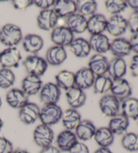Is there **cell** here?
<instances>
[{
	"label": "cell",
	"mask_w": 138,
	"mask_h": 153,
	"mask_svg": "<svg viewBox=\"0 0 138 153\" xmlns=\"http://www.w3.org/2000/svg\"><path fill=\"white\" fill-rule=\"evenodd\" d=\"M22 39V30L14 24H6L0 30V42L7 47L16 46Z\"/></svg>",
	"instance_id": "1"
},
{
	"label": "cell",
	"mask_w": 138,
	"mask_h": 153,
	"mask_svg": "<svg viewBox=\"0 0 138 153\" xmlns=\"http://www.w3.org/2000/svg\"><path fill=\"white\" fill-rule=\"evenodd\" d=\"M62 108L57 104L45 105L40 111L39 120L42 124L51 126L62 120Z\"/></svg>",
	"instance_id": "2"
},
{
	"label": "cell",
	"mask_w": 138,
	"mask_h": 153,
	"mask_svg": "<svg viewBox=\"0 0 138 153\" xmlns=\"http://www.w3.org/2000/svg\"><path fill=\"white\" fill-rule=\"evenodd\" d=\"M23 65L28 74L41 77L44 75L48 68L45 59L36 55H29L23 62Z\"/></svg>",
	"instance_id": "3"
},
{
	"label": "cell",
	"mask_w": 138,
	"mask_h": 153,
	"mask_svg": "<svg viewBox=\"0 0 138 153\" xmlns=\"http://www.w3.org/2000/svg\"><path fill=\"white\" fill-rule=\"evenodd\" d=\"M33 139L37 146L41 149L48 147L52 145L54 140V133L50 126L40 124L34 129Z\"/></svg>",
	"instance_id": "4"
},
{
	"label": "cell",
	"mask_w": 138,
	"mask_h": 153,
	"mask_svg": "<svg viewBox=\"0 0 138 153\" xmlns=\"http://www.w3.org/2000/svg\"><path fill=\"white\" fill-rule=\"evenodd\" d=\"M22 55L17 47H7L0 53V64L3 68L10 69L19 66Z\"/></svg>",
	"instance_id": "5"
},
{
	"label": "cell",
	"mask_w": 138,
	"mask_h": 153,
	"mask_svg": "<svg viewBox=\"0 0 138 153\" xmlns=\"http://www.w3.org/2000/svg\"><path fill=\"white\" fill-rule=\"evenodd\" d=\"M51 39L56 46L64 47L70 46L74 39V35L67 26H60L53 29Z\"/></svg>",
	"instance_id": "6"
},
{
	"label": "cell",
	"mask_w": 138,
	"mask_h": 153,
	"mask_svg": "<svg viewBox=\"0 0 138 153\" xmlns=\"http://www.w3.org/2000/svg\"><path fill=\"white\" fill-rule=\"evenodd\" d=\"M40 99L44 105L57 104L61 97V90L56 84L48 82L40 91Z\"/></svg>",
	"instance_id": "7"
},
{
	"label": "cell",
	"mask_w": 138,
	"mask_h": 153,
	"mask_svg": "<svg viewBox=\"0 0 138 153\" xmlns=\"http://www.w3.org/2000/svg\"><path fill=\"white\" fill-rule=\"evenodd\" d=\"M127 28V20L120 14L113 15L107 19L106 30L111 36L115 37L121 36L126 32Z\"/></svg>",
	"instance_id": "8"
},
{
	"label": "cell",
	"mask_w": 138,
	"mask_h": 153,
	"mask_svg": "<svg viewBox=\"0 0 138 153\" xmlns=\"http://www.w3.org/2000/svg\"><path fill=\"white\" fill-rule=\"evenodd\" d=\"M100 109L105 115L112 117L119 113L120 101L112 94L103 96L99 101Z\"/></svg>",
	"instance_id": "9"
},
{
	"label": "cell",
	"mask_w": 138,
	"mask_h": 153,
	"mask_svg": "<svg viewBox=\"0 0 138 153\" xmlns=\"http://www.w3.org/2000/svg\"><path fill=\"white\" fill-rule=\"evenodd\" d=\"M110 91L112 95L115 97L120 102L131 97L132 94L131 85L129 82L124 78L113 80V84Z\"/></svg>",
	"instance_id": "10"
},
{
	"label": "cell",
	"mask_w": 138,
	"mask_h": 153,
	"mask_svg": "<svg viewBox=\"0 0 138 153\" xmlns=\"http://www.w3.org/2000/svg\"><path fill=\"white\" fill-rule=\"evenodd\" d=\"M59 17L53 9L41 10L37 17L39 27L45 31L52 30L56 27Z\"/></svg>",
	"instance_id": "11"
},
{
	"label": "cell",
	"mask_w": 138,
	"mask_h": 153,
	"mask_svg": "<svg viewBox=\"0 0 138 153\" xmlns=\"http://www.w3.org/2000/svg\"><path fill=\"white\" fill-rule=\"evenodd\" d=\"M39 107L36 103L28 102L24 106L20 109L18 117L23 123L26 125L33 124L39 119Z\"/></svg>",
	"instance_id": "12"
},
{
	"label": "cell",
	"mask_w": 138,
	"mask_h": 153,
	"mask_svg": "<svg viewBox=\"0 0 138 153\" xmlns=\"http://www.w3.org/2000/svg\"><path fill=\"white\" fill-rule=\"evenodd\" d=\"M107 19L101 14H95L87 19V30L92 35H100L107 29Z\"/></svg>",
	"instance_id": "13"
},
{
	"label": "cell",
	"mask_w": 138,
	"mask_h": 153,
	"mask_svg": "<svg viewBox=\"0 0 138 153\" xmlns=\"http://www.w3.org/2000/svg\"><path fill=\"white\" fill-rule=\"evenodd\" d=\"M95 75L88 68H82L75 73V86L86 90L93 86Z\"/></svg>",
	"instance_id": "14"
},
{
	"label": "cell",
	"mask_w": 138,
	"mask_h": 153,
	"mask_svg": "<svg viewBox=\"0 0 138 153\" xmlns=\"http://www.w3.org/2000/svg\"><path fill=\"white\" fill-rule=\"evenodd\" d=\"M6 99L7 104L14 109H20L28 102V96L18 88H12L7 92Z\"/></svg>",
	"instance_id": "15"
},
{
	"label": "cell",
	"mask_w": 138,
	"mask_h": 153,
	"mask_svg": "<svg viewBox=\"0 0 138 153\" xmlns=\"http://www.w3.org/2000/svg\"><path fill=\"white\" fill-rule=\"evenodd\" d=\"M88 68L95 76L105 75L108 70V59L101 54L92 55L88 62Z\"/></svg>",
	"instance_id": "16"
},
{
	"label": "cell",
	"mask_w": 138,
	"mask_h": 153,
	"mask_svg": "<svg viewBox=\"0 0 138 153\" xmlns=\"http://www.w3.org/2000/svg\"><path fill=\"white\" fill-rule=\"evenodd\" d=\"M54 12L59 18L68 17L76 13L77 1L73 0H57L53 5Z\"/></svg>",
	"instance_id": "17"
},
{
	"label": "cell",
	"mask_w": 138,
	"mask_h": 153,
	"mask_svg": "<svg viewBox=\"0 0 138 153\" xmlns=\"http://www.w3.org/2000/svg\"><path fill=\"white\" fill-rule=\"evenodd\" d=\"M109 51L115 57L119 58L127 56L132 51L129 41L121 37L116 38L111 42Z\"/></svg>",
	"instance_id": "18"
},
{
	"label": "cell",
	"mask_w": 138,
	"mask_h": 153,
	"mask_svg": "<svg viewBox=\"0 0 138 153\" xmlns=\"http://www.w3.org/2000/svg\"><path fill=\"white\" fill-rule=\"evenodd\" d=\"M78 138L72 131L65 130L58 134L56 139L57 148L61 151L69 152L76 142Z\"/></svg>",
	"instance_id": "19"
},
{
	"label": "cell",
	"mask_w": 138,
	"mask_h": 153,
	"mask_svg": "<svg viewBox=\"0 0 138 153\" xmlns=\"http://www.w3.org/2000/svg\"><path fill=\"white\" fill-rule=\"evenodd\" d=\"M129 126V120L123 113H118L117 115L111 117L108 123V128L115 135H123L125 134Z\"/></svg>",
	"instance_id": "20"
},
{
	"label": "cell",
	"mask_w": 138,
	"mask_h": 153,
	"mask_svg": "<svg viewBox=\"0 0 138 153\" xmlns=\"http://www.w3.org/2000/svg\"><path fill=\"white\" fill-rule=\"evenodd\" d=\"M68 55L64 47L59 46H53L47 50L46 58L47 64L51 65H59L62 64L67 59Z\"/></svg>",
	"instance_id": "21"
},
{
	"label": "cell",
	"mask_w": 138,
	"mask_h": 153,
	"mask_svg": "<svg viewBox=\"0 0 138 153\" xmlns=\"http://www.w3.org/2000/svg\"><path fill=\"white\" fill-rule=\"evenodd\" d=\"M66 99L71 108L78 109L83 106L86 102V95L83 90L74 86L69 89L65 93Z\"/></svg>",
	"instance_id": "22"
},
{
	"label": "cell",
	"mask_w": 138,
	"mask_h": 153,
	"mask_svg": "<svg viewBox=\"0 0 138 153\" xmlns=\"http://www.w3.org/2000/svg\"><path fill=\"white\" fill-rule=\"evenodd\" d=\"M44 45L43 39L36 34H28L22 39V46L26 52L35 55Z\"/></svg>",
	"instance_id": "23"
},
{
	"label": "cell",
	"mask_w": 138,
	"mask_h": 153,
	"mask_svg": "<svg viewBox=\"0 0 138 153\" xmlns=\"http://www.w3.org/2000/svg\"><path fill=\"white\" fill-rule=\"evenodd\" d=\"M66 25L73 34H82L87 30V19L79 13H75L67 18Z\"/></svg>",
	"instance_id": "24"
},
{
	"label": "cell",
	"mask_w": 138,
	"mask_h": 153,
	"mask_svg": "<svg viewBox=\"0 0 138 153\" xmlns=\"http://www.w3.org/2000/svg\"><path fill=\"white\" fill-rule=\"evenodd\" d=\"M96 128L93 123L90 120H82L75 129V134L82 141H88L94 138Z\"/></svg>",
	"instance_id": "25"
},
{
	"label": "cell",
	"mask_w": 138,
	"mask_h": 153,
	"mask_svg": "<svg viewBox=\"0 0 138 153\" xmlns=\"http://www.w3.org/2000/svg\"><path fill=\"white\" fill-rule=\"evenodd\" d=\"M41 77L28 74L22 82V90L28 96H33L39 93L42 86Z\"/></svg>",
	"instance_id": "26"
},
{
	"label": "cell",
	"mask_w": 138,
	"mask_h": 153,
	"mask_svg": "<svg viewBox=\"0 0 138 153\" xmlns=\"http://www.w3.org/2000/svg\"><path fill=\"white\" fill-rule=\"evenodd\" d=\"M113 80L123 78L127 73V64L123 58L115 57L108 62V70Z\"/></svg>",
	"instance_id": "27"
},
{
	"label": "cell",
	"mask_w": 138,
	"mask_h": 153,
	"mask_svg": "<svg viewBox=\"0 0 138 153\" xmlns=\"http://www.w3.org/2000/svg\"><path fill=\"white\" fill-rule=\"evenodd\" d=\"M62 121L65 130H75L77 126L82 121L81 115L75 109L70 108L63 111Z\"/></svg>",
	"instance_id": "28"
},
{
	"label": "cell",
	"mask_w": 138,
	"mask_h": 153,
	"mask_svg": "<svg viewBox=\"0 0 138 153\" xmlns=\"http://www.w3.org/2000/svg\"><path fill=\"white\" fill-rule=\"evenodd\" d=\"M69 47L71 52L79 58L88 56L91 51L89 41L82 37L74 39Z\"/></svg>",
	"instance_id": "29"
},
{
	"label": "cell",
	"mask_w": 138,
	"mask_h": 153,
	"mask_svg": "<svg viewBox=\"0 0 138 153\" xmlns=\"http://www.w3.org/2000/svg\"><path fill=\"white\" fill-rule=\"evenodd\" d=\"M89 43L91 50L96 51L97 54L102 55L110 50L111 41L109 39L103 34L91 36Z\"/></svg>",
	"instance_id": "30"
},
{
	"label": "cell",
	"mask_w": 138,
	"mask_h": 153,
	"mask_svg": "<svg viewBox=\"0 0 138 153\" xmlns=\"http://www.w3.org/2000/svg\"><path fill=\"white\" fill-rule=\"evenodd\" d=\"M94 140L100 147L108 148L114 142V134L108 127L96 129L94 136Z\"/></svg>",
	"instance_id": "31"
},
{
	"label": "cell",
	"mask_w": 138,
	"mask_h": 153,
	"mask_svg": "<svg viewBox=\"0 0 138 153\" xmlns=\"http://www.w3.org/2000/svg\"><path fill=\"white\" fill-rule=\"evenodd\" d=\"M55 81L60 89L67 91L75 86V74L68 70H62L55 76Z\"/></svg>",
	"instance_id": "32"
},
{
	"label": "cell",
	"mask_w": 138,
	"mask_h": 153,
	"mask_svg": "<svg viewBox=\"0 0 138 153\" xmlns=\"http://www.w3.org/2000/svg\"><path fill=\"white\" fill-rule=\"evenodd\" d=\"M121 108L123 114L129 119L133 120H138V99L136 98H129L121 102Z\"/></svg>",
	"instance_id": "33"
},
{
	"label": "cell",
	"mask_w": 138,
	"mask_h": 153,
	"mask_svg": "<svg viewBox=\"0 0 138 153\" xmlns=\"http://www.w3.org/2000/svg\"><path fill=\"white\" fill-rule=\"evenodd\" d=\"M113 84V79L106 75L95 77L93 84L94 91L96 94H105L109 91Z\"/></svg>",
	"instance_id": "34"
},
{
	"label": "cell",
	"mask_w": 138,
	"mask_h": 153,
	"mask_svg": "<svg viewBox=\"0 0 138 153\" xmlns=\"http://www.w3.org/2000/svg\"><path fill=\"white\" fill-rule=\"evenodd\" d=\"M121 145L129 152L138 151V134L134 132L123 134L121 139Z\"/></svg>",
	"instance_id": "35"
},
{
	"label": "cell",
	"mask_w": 138,
	"mask_h": 153,
	"mask_svg": "<svg viewBox=\"0 0 138 153\" xmlns=\"http://www.w3.org/2000/svg\"><path fill=\"white\" fill-rule=\"evenodd\" d=\"M77 11L84 16H91L96 14L97 10V3L93 0L90 1H77Z\"/></svg>",
	"instance_id": "36"
},
{
	"label": "cell",
	"mask_w": 138,
	"mask_h": 153,
	"mask_svg": "<svg viewBox=\"0 0 138 153\" xmlns=\"http://www.w3.org/2000/svg\"><path fill=\"white\" fill-rule=\"evenodd\" d=\"M105 5L107 12L113 15L119 14L127 7L125 0H108Z\"/></svg>",
	"instance_id": "37"
},
{
	"label": "cell",
	"mask_w": 138,
	"mask_h": 153,
	"mask_svg": "<svg viewBox=\"0 0 138 153\" xmlns=\"http://www.w3.org/2000/svg\"><path fill=\"white\" fill-rule=\"evenodd\" d=\"M15 80V74L11 70L7 68H2L0 70V88H9L14 84Z\"/></svg>",
	"instance_id": "38"
},
{
	"label": "cell",
	"mask_w": 138,
	"mask_h": 153,
	"mask_svg": "<svg viewBox=\"0 0 138 153\" xmlns=\"http://www.w3.org/2000/svg\"><path fill=\"white\" fill-rule=\"evenodd\" d=\"M127 25L131 33H138V10L134 11L127 20Z\"/></svg>",
	"instance_id": "39"
},
{
	"label": "cell",
	"mask_w": 138,
	"mask_h": 153,
	"mask_svg": "<svg viewBox=\"0 0 138 153\" xmlns=\"http://www.w3.org/2000/svg\"><path fill=\"white\" fill-rule=\"evenodd\" d=\"M14 151L13 144L9 140L0 136V153H12Z\"/></svg>",
	"instance_id": "40"
},
{
	"label": "cell",
	"mask_w": 138,
	"mask_h": 153,
	"mask_svg": "<svg viewBox=\"0 0 138 153\" xmlns=\"http://www.w3.org/2000/svg\"><path fill=\"white\" fill-rule=\"evenodd\" d=\"M33 0H14L12 1V5L16 10H23L33 5Z\"/></svg>",
	"instance_id": "41"
},
{
	"label": "cell",
	"mask_w": 138,
	"mask_h": 153,
	"mask_svg": "<svg viewBox=\"0 0 138 153\" xmlns=\"http://www.w3.org/2000/svg\"><path fill=\"white\" fill-rule=\"evenodd\" d=\"M69 153H90V150L88 147L83 142L78 141L70 149Z\"/></svg>",
	"instance_id": "42"
},
{
	"label": "cell",
	"mask_w": 138,
	"mask_h": 153,
	"mask_svg": "<svg viewBox=\"0 0 138 153\" xmlns=\"http://www.w3.org/2000/svg\"><path fill=\"white\" fill-rule=\"evenodd\" d=\"M33 4L42 10L50 9V7L53 6L55 4L54 0H35L33 1Z\"/></svg>",
	"instance_id": "43"
},
{
	"label": "cell",
	"mask_w": 138,
	"mask_h": 153,
	"mask_svg": "<svg viewBox=\"0 0 138 153\" xmlns=\"http://www.w3.org/2000/svg\"><path fill=\"white\" fill-rule=\"evenodd\" d=\"M129 68L131 75L135 78H138V54H135L132 57Z\"/></svg>",
	"instance_id": "44"
},
{
	"label": "cell",
	"mask_w": 138,
	"mask_h": 153,
	"mask_svg": "<svg viewBox=\"0 0 138 153\" xmlns=\"http://www.w3.org/2000/svg\"><path fill=\"white\" fill-rule=\"evenodd\" d=\"M129 41L131 45V51L138 54V33L133 35Z\"/></svg>",
	"instance_id": "45"
},
{
	"label": "cell",
	"mask_w": 138,
	"mask_h": 153,
	"mask_svg": "<svg viewBox=\"0 0 138 153\" xmlns=\"http://www.w3.org/2000/svg\"><path fill=\"white\" fill-rule=\"evenodd\" d=\"M39 153H61V151L57 147L51 145L48 147L42 149Z\"/></svg>",
	"instance_id": "46"
},
{
	"label": "cell",
	"mask_w": 138,
	"mask_h": 153,
	"mask_svg": "<svg viewBox=\"0 0 138 153\" xmlns=\"http://www.w3.org/2000/svg\"><path fill=\"white\" fill-rule=\"evenodd\" d=\"M127 7H131L134 11L138 10V0H127Z\"/></svg>",
	"instance_id": "47"
},
{
	"label": "cell",
	"mask_w": 138,
	"mask_h": 153,
	"mask_svg": "<svg viewBox=\"0 0 138 153\" xmlns=\"http://www.w3.org/2000/svg\"><path fill=\"white\" fill-rule=\"evenodd\" d=\"M94 153H113V152L108 148L100 147Z\"/></svg>",
	"instance_id": "48"
},
{
	"label": "cell",
	"mask_w": 138,
	"mask_h": 153,
	"mask_svg": "<svg viewBox=\"0 0 138 153\" xmlns=\"http://www.w3.org/2000/svg\"><path fill=\"white\" fill-rule=\"evenodd\" d=\"M12 153H30L29 152H28L27 150H24V149H16V150H14V151H13Z\"/></svg>",
	"instance_id": "49"
},
{
	"label": "cell",
	"mask_w": 138,
	"mask_h": 153,
	"mask_svg": "<svg viewBox=\"0 0 138 153\" xmlns=\"http://www.w3.org/2000/svg\"><path fill=\"white\" fill-rule=\"evenodd\" d=\"M3 125H4V123H3V121H2L1 119L0 118V131L1 130L2 127H3Z\"/></svg>",
	"instance_id": "50"
},
{
	"label": "cell",
	"mask_w": 138,
	"mask_h": 153,
	"mask_svg": "<svg viewBox=\"0 0 138 153\" xmlns=\"http://www.w3.org/2000/svg\"><path fill=\"white\" fill-rule=\"evenodd\" d=\"M1 105H2V101H1V97H0V108H1Z\"/></svg>",
	"instance_id": "51"
}]
</instances>
